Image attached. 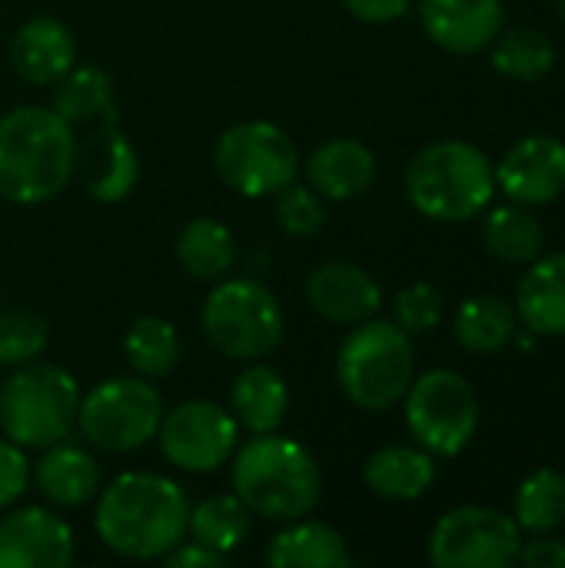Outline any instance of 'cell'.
Returning a JSON list of instances; mask_svg holds the SVG:
<instances>
[{"instance_id": "13", "label": "cell", "mask_w": 565, "mask_h": 568, "mask_svg": "<svg viewBox=\"0 0 565 568\" xmlns=\"http://www.w3.org/2000/svg\"><path fill=\"white\" fill-rule=\"evenodd\" d=\"M77 542L70 526L40 506L0 519V568H67Z\"/></svg>"}, {"instance_id": "8", "label": "cell", "mask_w": 565, "mask_h": 568, "mask_svg": "<svg viewBox=\"0 0 565 568\" xmlns=\"http://www.w3.org/2000/svg\"><path fill=\"white\" fill-rule=\"evenodd\" d=\"M163 419V399L143 376H117L97 383L80 396L77 426L90 446L103 453H133L157 439Z\"/></svg>"}, {"instance_id": "35", "label": "cell", "mask_w": 565, "mask_h": 568, "mask_svg": "<svg viewBox=\"0 0 565 568\" xmlns=\"http://www.w3.org/2000/svg\"><path fill=\"white\" fill-rule=\"evenodd\" d=\"M443 320V293L430 283H413L393 300V323L406 336H426Z\"/></svg>"}, {"instance_id": "3", "label": "cell", "mask_w": 565, "mask_h": 568, "mask_svg": "<svg viewBox=\"0 0 565 568\" xmlns=\"http://www.w3.org/2000/svg\"><path fill=\"white\" fill-rule=\"evenodd\" d=\"M230 483L250 516L270 523H293L316 509L323 476L313 453L280 433L253 436L233 453Z\"/></svg>"}, {"instance_id": "37", "label": "cell", "mask_w": 565, "mask_h": 568, "mask_svg": "<svg viewBox=\"0 0 565 568\" xmlns=\"http://www.w3.org/2000/svg\"><path fill=\"white\" fill-rule=\"evenodd\" d=\"M223 562H226L223 552H213V549H206L200 542H186V539L163 556V566L170 568H220Z\"/></svg>"}, {"instance_id": "36", "label": "cell", "mask_w": 565, "mask_h": 568, "mask_svg": "<svg viewBox=\"0 0 565 568\" xmlns=\"http://www.w3.org/2000/svg\"><path fill=\"white\" fill-rule=\"evenodd\" d=\"M30 486V463L27 449H20L10 439H0V513L13 506Z\"/></svg>"}, {"instance_id": "39", "label": "cell", "mask_w": 565, "mask_h": 568, "mask_svg": "<svg viewBox=\"0 0 565 568\" xmlns=\"http://www.w3.org/2000/svg\"><path fill=\"white\" fill-rule=\"evenodd\" d=\"M343 7L363 23H390L410 10V0H343Z\"/></svg>"}, {"instance_id": "26", "label": "cell", "mask_w": 565, "mask_h": 568, "mask_svg": "<svg viewBox=\"0 0 565 568\" xmlns=\"http://www.w3.org/2000/svg\"><path fill=\"white\" fill-rule=\"evenodd\" d=\"M176 260L193 280L216 283L236 263V240L220 220L196 216L176 236Z\"/></svg>"}, {"instance_id": "38", "label": "cell", "mask_w": 565, "mask_h": 568, "mask_svg": "<svg viewBox=\"0 0 565 568\" xmlns=\"http://www.w3.org/2000/svg\"><path fill=\"white\" fill-rule=\"evenodd\" d=\"M516 562H523L526 568H565V542L539 536V539L519 546Z\"/></svg>"}, {"instance_id": "33", "label": "cell", "mask_w": 565, "mask_h": 568, "mask_svg": "<svg viewBox=\"0 0 565 568\" xmlns=\"http://www.w3.org/2000/svg\"><path fill=\"white\" fill-rule=\"evenodd\" d=\"M50 329L47 320L30 310H3L0 313V369H20L37 363L47 349Z\"/></svg>"}, {"instance_id": "32", "label": "cell", "mask_w": 565, "mask_h": 568, "mask_svg": "<svg viewBox=\"0 0 565 568\" xmlns=\"http://www.w3.org/2000/svg\"><path fill=\"white\" fill-rule=\"evenodd\" d=\"M556 47L543 30H509L493 47V67L509 80H539L553 70Z\"/></svg>"}, {"instance_id": "22", "label": "cell", "mask_w": 565, "mask_h": 568, "mask_svg": "<svg viewBox=\"0 0 565 568\" xmlns=\"http://www.w3.org/2000/svg\"><path fill=\"white\" fill-rule=\"evenodd\" d=\"M516 316L533 336H565V253L533 260L516 293Z\"/></svg>"}, {"instance_id": "17", "label": "cell", "mask_w": 565, "mask_h": 568, "mask_svg": "<svg viewBox=\"0 0 565 568\" xmlns=\"http://www.w3.org/2000/svg\"><path fill=\"white\" fill-rule=\"evenodd\" d=\"M426 37L450 53H480L503 30V0H423Z\"/></svg>"}, {"instance_id": "9", "label": "cell", "mask_w": 565, "mask_h": 568, "mask_svg": "<svg viewBox=\"0 0 565 568\" xmlns=\"http://www.w3.org/2000/svg\"><path fill=\"white\" fill-rule=\"evenodd\" d=\"M220 180L240 196H276L300 173V153L286 130L270 120H243L223 130L213 150Z\"/></svg>"}, {"instance_id": "27", "label": "cell", "mask_w": 565, "mask_h": 568, "mask_svg": "<svg viewBox=\"0 0 565 568\" xmlns=\"http://www.w3.org/2000/svg\"><path fill=\"white\" fill-rule=\"evenodd\" d=\"M123 356L143 379H163L180 363V333L163 316H137L123 336Z\"/></svg>"}, {"instance_id": "6", "label": "cell", "mask_w": 565, "mask_h": 568, "mask_svg": "<svg viewBox=\"0 0 565 568\" xmlns=\"http://www.w3.org/2000/svg\"><path fill=\"white\" fill-rule=\"evenodd\" d=\"M80 386L53 363H27L0 386V433L20 449L63 443L77 426Z\"/></svg>"}, {"instance_id": "18", "label": "cell", "mask_w": 565, "mask_h": 568, "mask_svg": "<svg viewBox=\"0 0 565 568\" xmlns=\"http://www.w3.org/2000/svg\"><path fill=\"white\" fill-rule=\"evenodd\" d=\"M10 63L20 80L53 87L77 63V40L57 17H33L17 27L10 40Z\"/></svg>"}, {"instance_id": "20", "label": "cell", "mask_w": 565, "mask_h": 568, "mask_svg": "<svg viewBox=\"0 0 565 568\" xmlns=\"http://www.w3.org/2000/svg\"><path fill=\"white\" fill-rule=\"evenodd\" d=\"M30 476L40 496L57 509H77L100 493V466L90 453L70 443H53L40 449V459L33 463Z\"/></svg>"}, {"instance_id": "25", "label": "cell", "mask_w": 565, "mask_h": 568, "mask_svg": "<svg viewBox=\"0 0 565 568\" xmlns=\"http://www.w3.org/2000/svg\"><path fill=\"white\" fill-rule=\"evenodd\" d=\"M53 110L77 130V126H97L107 120H117L113 103V83L110 77L93 63H73L57 83H53Z\"/></svg>"}, {"instance_id": "40", "label": "cell", "mask_w": 565, "mask_h": 568, "mask_svg": "<svg viewBox=\"0 0 565 568\" xmlns=\"http://www.w3.org/2000/svg\"><path fill=\"white\" fill-rule=\"evenodd\" d=\"M559 10H563V17H565V0H559Z\"/></svg>"}, {"instance_id": "14", "label": "cell", "mask_w": 565, "mask_h": 568, "mask_svg": "<svg viewBox=\"0 0 565 568\" xmlns=\"http://www.w3.org/2000/svg\"><path fill=\"white\" fill-rule=\"evenodd\" d=\"M496 183L519 206L553 203L565 190V143L543 133L513 143L496 166Z\"/></svg>"}, {"instance_id": "34", "label": "cell", "mask_w": 565, "mask_h": 568, "mask_svg": "<svg viewBox=\"0 0 565 568\" xmlns=\"http://www.w3.org/2000/svg\"><path fill=\"white\" fill-rule=\"evenodd\" d=\"M273 213H276V223L286 236H316L326 223V206L320 200V193L313 186H303V183H290L276 193V203H273Z\"/></svg>"}, {"instance_id": "19", "label": "cell", "mask_w": 565, "mask_h": 568, "mask_svg": "<svg viewBox=\"0 0 565 568\" xmlns=\"http://www.w3.org/2000/svg\"><path fill=\"white\" fill-rule=\"evenodd\" d=\"M306 180L310 186L333 203H346L363 196L373 180H376V156L366 143L350 140V136H336L320 143L310 160H306Z\"/></svg>"}, {"instance_id": "2", "label": "cell", "mask_w": 565, "mask_h": 568, "mask_svg": "<svg viewBox=\"0 0 565 568\" xmlns=\"http://www.w3.org/2000/svg\"><path fill=\"white\" fill-rule=\"evenodd\" d=\"M77 173V130L53 106H13L0 116V196L50 203Z\"/></svg>"}, {"instance_id": "28", "label": "cell", "mask_w": 565, "mask_h": 568, "mask_svg": "<svg viewBox=\"0 0 565 568\" xmlns=\"http://www.w3.org/2000/svg\"><path fill=\"white\" fill-rule=\"evenodd\" d=\"M453 333L470 353H496L516 333V310L500 296H473L456 310Z\"/></svg>"}, {"instance_id": "11", "label": "cell", "mask_w": 565, "mask_h": 568, "mask_svg": "<svg viewBox=\"0 0 565 568\" xmlns=\"http://www.w3.org/2000/svg\"><path fill=\"white\" fill-rule=\"evenodd\" d=\"M519 546L523 529L516 519L486 506H460L436 523L430 562L436 568H509L516 566Z\"/></svg>"}, {"instance_id": "5", "label": "cell", "mask_w": 565, "mask_h": 568, "mask_svg": "<svg viewBox=\"0 0 565 568\" xmlns=\"http://www.w3.org/2000/svg\"><path fill=\"white\" fill-rule=\"evenodd\" d=\"M336 379L343 396L366 409L383 413L403 403L416 379V356L410 336L386 320H363L350 329L336 353Z\"/></svg>"}, {"instance_id": "30", "label": "cell", "mask_w": 565, "mask_h": 568, "mask_svg": "<svg viewBox=\"0 0 565 568\" xmlns=\"http://www.w3.org/2000/svg\"><path fill=\"white\" fill-rule=\"evenodd\" d=\"M513 516H516V526L533 532V536H546V532L565 526L563 473L559 469H536L533 476H526L516 489Z\"/></svg>"}, {"instance_id": "24", "label": "cell", "mask_w": 565, "mask_h": 568, "mask_svg": "<svg viewBox=\"0 0 565 568\" xmlns=\"http://www.w3.org/2000/svg\"><path fill=\"white\" fill-rule=\"evenodd\" d=\"M266 562L273 568H343L350 566L346 539L313 519H293L266 549Z\"/></svg>"}, {"instance_id": "21", "label": "cell", "mask_w": 565, "mask_h": 568, "mask_svg": "<svg viewBox=\"0 0 565 568\" xmlns=\"http://www.w3.org/2000/svg\"><path fill=\"white\" fill-rule=\"evenodd\" d=\"M230 409H233V419L240 423V429H246L253 436L280 433L286 409H290V386L273 366L253 359L233 379Z\"/></svg>"}, {"instance_id": "4", "label": "cell", "mask_w": 565, "mask_h": 568, "mask_svg": "<svg viewBox=\"0 0 565 568\" xmlns=\"http://www.w3.org/2000/svg\"><path fill=\"white\" fill-rule=\"evenodd\" d=\"M410 203L436 223H463L483 213L496 193V166L466 140L423 146L406 170Z\"/></svg>"}, {"instance_id": "29", "label": "cell", "mask_w": 565, "mask_h": 568, "mask_svg": "<svg viewBox=\"0 0 565 568\" xmlns=\"http://www.w3.org/2000/svg\"><path fill=\"white\" fill-rule=\"evenodd\" d=\"M186 536L213 552L230 556L250 536V509L233 496H206L190 509Z\"/></svg>"}, {"instance_id": "12", "label": "cell", "mask_w": 565, "mask_h": 568, "mask_svg": "<svg viewBox=\"0 0 565 568\" xmlns=\"http://www.w3.org/2000/svg\"><path fill=\"white\" fill-rule=\"evenodd\" d=\"M157 439L170 466L183 473H216L240 446V423L210 399H186L163 413Z\"/></svg>"}, {"instance_id": "23", "label": "cell", "mask_w": 565, "mask_h": 568, "mask_svg": "<svg viewBox=\"0 0 565 568\" xmlns=\"http://www.w3.org/2000/svg\"><path fill=\"white\" fill-rule=\"evenodd\" d=\"M363 483L373 496L390 503H413L436 483V463L426 449L383 446L363 466Z\"/></svg>"}, {"instance_id": "7", "label": "cell", "mask_w": 565, "mask_h": 568, "mask_svg": "<svg viewBox=\"0 0 565 568\" xmlns=\"http://www.w3.org/2000/svg\"><path fill=\"white\" fill-rule=\"evenodd\" d=\"M203 336L206 343L226 356V359H240V363H253L270 356L286 329L283 310L276 303V296L246 276L236 280H216V286L210 290L203 313Z\"/></svg>"}, {"instance_id": "31", "label": "cell", "mask_w": 565, "mask_h": 568, "mask_svg": "<svg viewBox=\"0 0 565 568\" xmlns=\"http://www.w3.org/2000/svg\"><path fill=\"white\" fill-rule=\"evenodd\" d=\"M483 236H486L490 253L506 263H533L546 243L539 220L526 213L523 206H496L486 216Z\"/></svg>"}, {"instance_id": "16", "label": "cell", "mask_w": 565, "mask_h": 568, "mask_svg": "<svg viewBox=\"0 0 565 568\" xmlns=\"http://www.w3.org/2000/svg\"><path fill=\"white\" fill-rule=\"evenodd\" d=\"M306 303L313 306V313H320L330 323L356 326V323L376 316V310L383 306V290L363 266L333 260L310 273Z\"/></svg>"}, {"instance_id": "1", "label": "cell", "mask_w": 565, "mask_h": 568, "mask_svg": "<svg viewBox=\"0 0 565 568\" xmlns=\"http://www.w3.org/2000/svg\"><path fill=\"white\" fill-rule=\"evenodd\" d=\"M190 503L186 493L157 473H123L107 489H100L97 503V536L100 542L133 562L163 559L173 546L186 539Z\"/></svg>"}, {"instance_id": "10", "label": "cell", "mask_w": 565, "mask_h": 568, "mask_svg": "<svg viewBox=\"0 0 565 568\" xmlns=\"http://www.w3.org/2000/svg\"><path fill=\"white\" fill-rule=\"evenodd\" d=\"M406 426L420 449L440 459L460 456L480 426L473 386L453 369H430L406 389Z\"/></svg>"}, {"instance_id": "15", "label": "cell", "mask_w": 565, "mask_h": 568, "mask_svg": "<svg viewBox=\"0 0 565 568\" xmlns=\"http://www.w3.org/2000/svg\"><path fill=\"white\" fill-rule=\"evenodd\" d=\"M77 170H83V186L97 203H120L140 180V156L117 120H107L83 143L77 140Z\"/></svg>"}]
</instances>
